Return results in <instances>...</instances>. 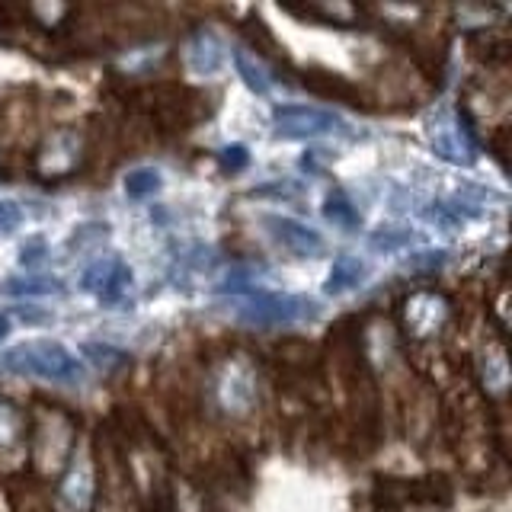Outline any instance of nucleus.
Here are the masks:
<instances>
[{"label":"nucleus","mask_w":512,"mask_h":512,"mask_svg":"<svg viewBox=\"0 0 512 512\" xmlns=\"http://www.w3.org/2000/svg\"><path fill=\"white\" fill-rule=\"evenodd\" d=\"M32 461L45 474H58L68 468L71 455L77 452V429L74 420L58 407H45L32 420Z\"/></svg>","instance_id":"f257e3e1"},{"label":"nucleus","mask_w":512,"mask_h":512,"mask_svg":"<svg viewBox=\"0 0 512 512\" xmlns=\"http://www.w3.org/2000/svg\"><path fill=\"white\" fill-rule=\"evenodd\" d=\"M4 365L16 375H36L45 381H77L80 378V365L71 356L68 349L58 346V343H23L10 349L4 356Z\"/></svg>","instance_id":"f03ea898"},{"label":"nucleus","mask_w":512,"mask_h":512,"mask_svg":"<svg viewBox=\"0 0 512 512\" xmlns=\"http://www.w3.org/2000/svg\"><path fill=\"white\" fill-rule=\"evenodd\" d=\"M308 311H311V301H304V298L256 292L244 304L240 317L250 320V324H260V327H282V324H292V320L304 317Z\"/></svg>","instance_id":"7ed1b4c3"},{"label":"nucleus","mask_w":512,"mask_h":512,"mask_svg":"<svg viewBox=\"0 0 512 512\" xmlns=\"http://www.w3.org/2000/svg\"><path fill=\"white\" fill-rule=\"evenodd\" d=\"M77 160H80V135L74 128H61L36 154V173L45 176V180H58V176H68L77 170Z\"/></svg>","instance_id":"20e7f679"},{"label":"nucleus","mask_w":512,"mask_h":512,"mask_svg":"<svg viewBox=\"0 0 512 512\" xmlns=\"http://www.w3.org/2000/svg\"><path fill=\"white\" fill-rule=\"evenodd\" d=\"M272 119H276L279 135L285 138H311V135H324L343 125L333 112L314 109V106H279Z\"/></svg>","instance_id":"39448f33"},{"label":"nucleus","mask_w":512,"mask_h":512,"mask_svg":"<svg viewBox=\"0 0 512 512\" xmlns=\"http://www.w3.org/2000/svg\"><path fill=\"white\" fill-rule=\"evenodd\" d=\"M128 282H132V272L119 260H100L84 272V288L87 292H96L103 301H119Z\"/></svg>","instance_id":"423d86ee"},{"label":"nucleus","mask_w":512,"mask_h":512,"mask_svg":"<svg viewBox=\"0 0 512 512\" xmlns=\"http://www.w3.org/2000/svg\"><path fill=\"white\" fill-rule=\"evenodd\" d=\"M269 228L282 247H288L298 256H314V253L324 250V240H320L311 228H304V224H298L292 218H269Z\"/></svg>","instance_id":"0eeeda50"},{"label":"nucleus","mask_w":512,"mask_h":512,"mask_svg":"<svg viewBox=\"0 0 512 512\" xmlns=\"http://www.w3.org/2000/svg\"><path fill=\"white\" fill-rule=\"evenodd\" d=\"M445 317H448V304L442 295H432V292H420V295H413L407 301V327L416 330L420 327V320H429V336L436 333L442 324H445Z\"/></svg>","instance_id":"6e6552de"},{"label":"nucleus","mask_w":512,"mask_h":512,"mask_svg":"<svg viewBox=\"0 0 512 512\" xmlns=\"http://www.w3.org/2000/svg\"><path fill=\"white\" fill-rule=\"evenodd\" d=\"M304 87H311L314 93L320 96H330V100H340V103H349V106H359L362 96L359 90L343 80L340 74H327V71H308L304 74Z\"/></svg>","instance_id":"1a4fd4ad"},{"label":"nucleus","mask_w":512,"mask_h":512,"mask_svg":"<svg viewBox=\"0 0 512 512\" xmlns=\"http://www.w3.org/2000/svg\"><path fill=\"white\" fill-rule=\"evenodd\" d=\"M362 279V263L356 260V256H340V260L333 263L330 269V282H327V292L330 295H340L346 292V288H352Z\"/></svg>","instance_id":"9d476101"},{"label":"nucleus","mask_w":512,"mask_h":512,"mask_svg":"<svg viewBox=\"0 0 512 512\" xmlns=\"http://www.w3.org/2000/svg\"><path fill=\"white\" fill-rule=\"evenodd\" d=\"M160 186V176L154 170H135V173H128V180H125V192L132 199H144V196H151V192H157Z\"/></svg>","instance_id":"9b49d317"},{"label":"nucleus","mask_w":512,"mask_h":512,"mask_svg":"<svg viewBox=\"0 0 512 512\" xmlns=\"http://www.w3.org/2000/svg\"><path fill=\"white\" fill-rule=\"evenodd\" d=\"M4 292H10V295H48V292H61V285L55 279H26V282H7Z\"/></svg>","instance_id":"f8f14e48"},{"label":"nucleus","mask_w":512,"mask_h":512,"mask_svg":"<svg viewBox=\"0 0 512 512\" xmlns=\"http://www.w3.org/2000/svg\"><path fill=\"white\" fill-rule=\"evenodd\" d=\"M234 61H237V71H240V77L247 80V87H250V90H256V93H266V90H269L266 74H263L260 68H253L250 58H247L244 52H237V55H234Z\"/></svg>","instance_id":"ddd939ff"},{"label":"nucleus","mask_w":512,"mask_h":512,"mask_svg":"<svg viewBox=\"0 0 512 512\" xmlns=\"http://www.w3.org/2000/svg\"><path fill=\"white\" fill-rule=\"evenodd\" d=\"M87 356H93V365L96 368H106V372H109V368H119V365H125V352H119V349H112V346H96V343H90L87 349Z\"/></svg>","instance_id":"4468645a"},{"label":"nucleus","mask_w":512,"mask_h":512,"mask_svg":"<svg viewBox=\"0 0 512 512\" xmlns=\"http://www.w3.org/2000/svg\"><path fill=\"white\" fill-rule=\"evenodd\" d=\"M327 218L333 221H343V224H356V212H352V205L336 192V196H330L327 202Z\"/></svg>","instance_id":"2eb2a0df"},{"label":"nucleus","mask_w":512,"mask_h":512,"mask_svg":"<svg viewBox=\"0 0 512 512\" xmlns=\"http://www.w3.org/2000/svg\"><path fill=\"white\" fill-rule=\"evenodd\" d=\"M23 221V212L16 202H0V234H10Z\"/></svg>","instance_id":"dca6fc26"},{"label":"nucleus","mask_w":512,"mask_h":512,"mask_svg":"<svg viewBox=\"0 0 512 512\" xmlns=\"http://www.w3.org/2000/svg\"><path fill=\"white\" fill-rule=\"evenodd\" d=\"M221 164L228 167V170H240L247 164V151L240 148V144H234V148H228V151H221Z\"/></svg>","instance_id":"f3484780"},{"label":"nucleus","mask_w":512,"mask_h":512,"mask_svg":"<svg viewBox=\"0 0 512 512\" xmlns=\"http://www.w3.org/2000/svg\"><path fill=\"white\" fill-rule=\"evenodd\" d=\"M7 330H10V324H7V317H4V314H0V336H4Z\"/></svg>","instance_id":"a211bd4d"}]
</instances>
